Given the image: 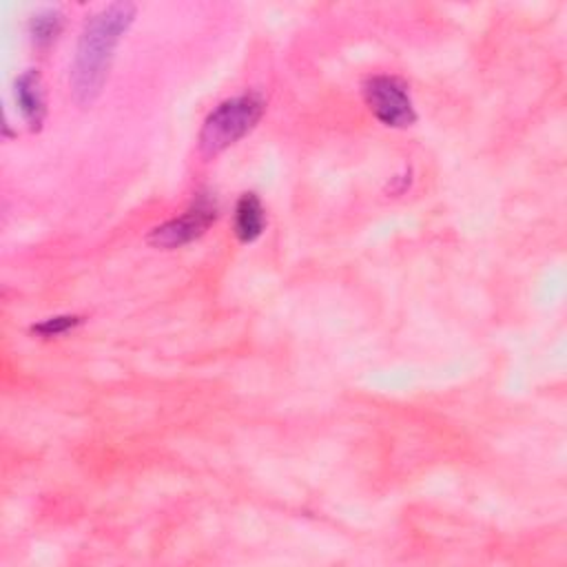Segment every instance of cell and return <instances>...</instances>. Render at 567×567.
<instances>
[{"label": "cell", "mask_w": 567, "mask_h": 567, "mask_svg": "<svg viewBox=\"0 0 567 567\" xmlns=\"http://www.w3.org/2000/svg\"><path fill=\"white\" fill-rule=\"evenodd\" d=\"M135 13L133 2H113L84 22L71 66V93L80 106H91L100 95L113 51L133 24Z\"/></svg>", "instance_id": "1"}, {"label": "cell", "mask_w": 567, "mask_h": 567, "mask_svg": "<svg viewBox=\"0 0 567 567\" xmlns=\"http://www.w3.org/2000/svg\"><path fill=\"white\" fill-rule=\"evenodd\" d=\"M266 102L259 93H241L219 102L204 120L199 131V151L204 155H217L246 137L261 120Z\"/></svg>", "instance_id": "2"}, {"label": "cell", "mask_w": 567, "mask_h": 567, "mask_svg": "<svg viewBox=\"0 0 567 567\" xmlns=\"http://www.w3.org/2000/svg\"><path fill=\"white\" fill-rule=\"evenodd\" d=\"M363 97L370 113L385 126L405 128L416 122L408 86L394 75H370L363 82Z\"/></svg>", "instance_id": "3"}, {"label": "cell", "mask_w": 567, "mask_h": 567, "mask_svg": "<svg viewBox=\"0 0 567 567\" xmlns=\"http://www.w3.org/2000/svg\"><path fill=\"white\" fill-rule=\"evenodd\" d=\"M215 219H217L215 199L206 193H199L179 217H173V219L155 226L148 233V244L155 248H164V250L179 248V246L190 244L197 237H202L215 224Z\"/></svg>", "instance_id": "4"}, {"label": "cell", "mask_w": 567, "mask_h": 567, "mask_svg": "<svg viewBox=\"0 0 567 567\" xmlns=\"http://www.w3.org/2000/svg\"><path fill=\"white\" fill-rule=\"evenodd\" d=\"M16 104L24 117V122L35 131L40 128L44 113H47V104H44V93H42V82H40V73L35 69H29L24 73L18 75L16 80Z\"/></svg>", "instance_id": "5"}, {"label": "cell", "mask_w": 567, "mask_h": 567, "mask_svg": "<svg viewBox=\"0 0 567 567\" xmlns=\"http://www.w3.org/2000/svg\"><path fill=\"white\" fill-rule=\"evenodd\" d=\"M266 228V210L255 193H244L235 206V237L241 244H252Z\"/></svg>", "instance_id": "6"}, {"label": "cell", "mask_w": 567, "mask_h": 567, "mask_svg": "<svg viewBox=\"0 0 567 567\" xmlns=\"http://www.w3.org/2000/svg\"><path fill=\"white\" fill-rule=\"evenodd\" d=\"M62 24H64L62 11L55 7H44L31 16L29 35L38 47H47L58 38V33L62 31Z\"/></svg>", "instance_id": "7"}, {"label": "cell", "mask_w": 567, "mask_h": 567, "mask_svg": "<svg viewBox=\"0 0 567 567\" xmlns=\"http://www.w3.org/2000/svg\"><path fill=\"white\" fill-rule=\"evenodd\" d=\"M82 321H84V317H80V315H58V317H49L40 323H33L31 332L38 337L51 339V337H60V334L78 328Z\"/></svg>", "instance_id": "8"}]
</instances>
